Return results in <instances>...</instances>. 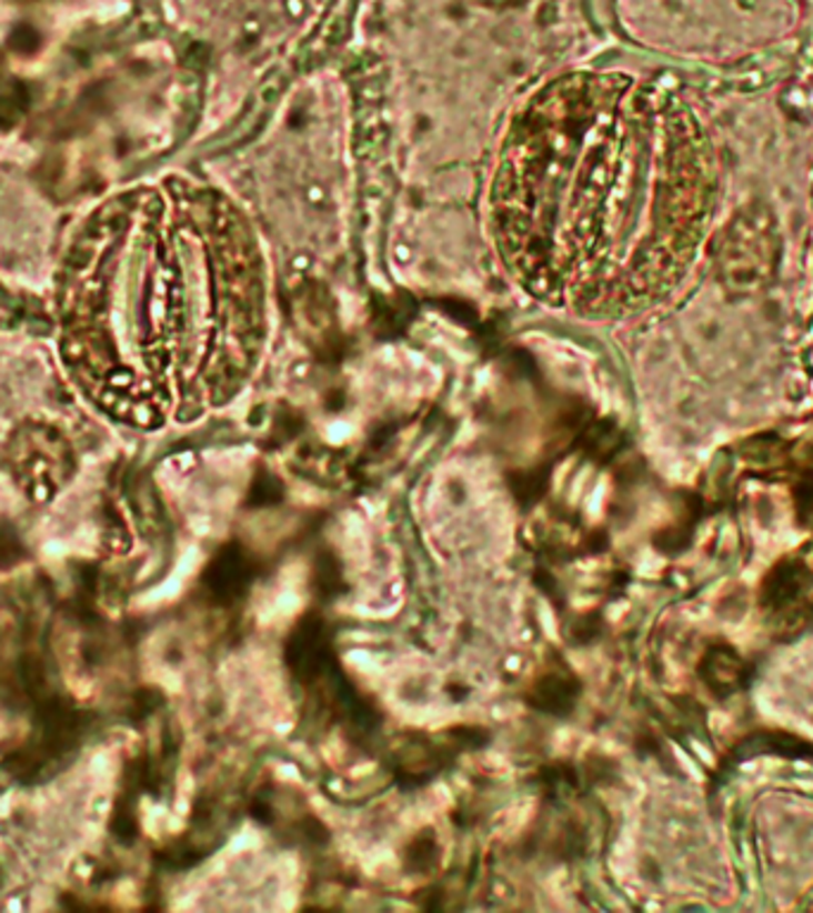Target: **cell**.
I'll return each mask as SVG.
<instances>
[{"label": "cell", "mask_w": 813, "mask_h": 913, "mask_svg": "<svg viewBox=\"0 0 813 913\" xmlns=\"http://www.w3.org/2000/svg\"><path fill=\"white\" fill-rule=\"evenodd\" d=\"M269 300L262 243L224 191L177 174L133 183L83 214L64 243L60 362L120 424L191 421L250 381Z\"/></svg>", "instance_id": "7a4b0ae2"}, {"label": "cell", "mask_w": 813, "mask_h": 913, "mask_svg": "<svg viewBox=\"0 0 813 913\" xmlns=\"http://www.w3.org/2000/svg\"><path fill=\"white\" fill-rule=\"evenodd\" d=\"M579 683L571 681L569 675L562 673H548L542 675L540 683L535 685V692L531 695L533 706L542 709V712L564 716L573 709L575 698H579Z\"/></svg>", "instance_id": "277c9868"}, {"label": "cell", "mask_w": 813, "mask_h": 913, "mask_svg": "<svg viewBox=\"0 0 813 913\" xmlns=\"http://www.w3.org/2000/svg\"><path fill=\"white\" fill-rule=\"evenodd\" d=\"M435 861H438V844L431 831L429 835L426 833L419 835L410 844V850H406V866H410L412 871H429Z\"/></svg>", "instance_id": "5b68a950"}, {"label": "cell", "mask_w": 813, "mask_h": 913, "mask_svg": "<svg viewBox=\"0 0 813 913\" xmlns=\"http://www.w3.org/2000/svg\"><path fill=\"white\" fill-rule=\"evenodd\" d=\"M714 181L683 100L629 74L571 72L506 127L488 227L523 293L579 319H623L685 277Z\"/></svg>", "instance_id": "6da1fadb"}, {"label": "cell", "mask_w": 813, "mask_h": 913, "mask_svg": "<svg viewBox=\"0 0 813 913\" xmlns=\"http://www.w3.org/2000/svg\"><path fill=\"white\" fill-rule=\"evenodd\" d=\"M6 464L27 500L46 504L74 476V454L50 427L29 424L10 438Z\"/></svg>", "instance_id": "3957f363"}]
</instances>
